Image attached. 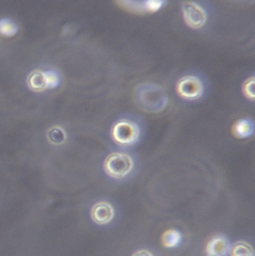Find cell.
I'll use <instances>...</instances> for the list:
<instances>
[{"instance_id": "15", "label": "cell", "mask_w": 255, "mask_h": 256, "mask_svg": "<svg viewBox=\"0 0 255 256\" xmlns=\"http://www.w3.org/2000/svg\"><path fill=\"white\" fill-rule=\"evenodd\" d=\"M163 1L160 0H148L144 1L145 12H154L162 6Z\"/></svg>"}, {"instance_id": "16", "label": "cell", "mask_w": 255, "mask_h": 256, "mask_svg": "<svg viewBox=\"0 0 255 256\" xmlns=\"http://www.w3.org/2000/svg\"><path fill=\"white\" fill-rule=\"evenodd\" d=\"M132 256H153V255L149 250L142 249L135 252Z\"/></svg>"}, {"instance_id": "1", "label": "cell", "mask_w": 255, "mask_h": 256, "mask_svg": "<svg viewBox=\"0 0 255 256\" xmlns=\"http://www.w3.org/2000/svg\"><path fill=\"white\" fill-rule=\"evenodd\" d=\"M132 158L129 154L115 152L109 154L104 162V168L111 177L120 178L128 174L133 168Z\"/></svg>"}, {"instance_id": "7", "label": "cell", "mask_w": 255, "mask_h": 256, "mask_svg": "<svg viewBox=\"0 0 255 256\" xmlns=\"http://www.w3.org/2000/svg\"><path fill=\"white\" fill-rule=\"evenodd\" d=\"M230 250L228 240L223 236H216L211 239L206 246V256H226Z\"/></svg>"}, {"instance_id": "5", "label": "cell", "mask_w": 255, "mask_h": 256, "mask_svg": "<svg viewBox=\"0 0 255 256\" xmlns=\"http://www.w3.org/2000/svg\"><path fill=\"white\" fill-rule=\"evenodd\" d=\"M177 88L180 96L190 100L199 98L204 90L203 82L195 76H187L181 78L177 84Z\"/></svg>"}, {"instance_id": "10", "label": "cell", "mask_w": 255, "mask_h": 256, "mask_svg": "<svg viewBox=\"0 0 255 256\" xmlns=\"http://www.w3.org/2000/svg\"><path fill=\"white\" fill-rule=\"evenodd\" d=\"M231 256H254V250L248 242L239 241L232 248Z\"/></svg>"}, {"instance_id": "12", "label": "cell", "mask_w": 255, "mask_h": 256, "mask_svg": "<svg viewBox=\"0 0 255 256\" xmlns=\"http://www.w3.org/2000/svg\"><path fill=\"white\" fill-rule=\"evenodd\" d=\"M28 84L30 88L35 90H40L46 88L43 72H32L28 76Z\"/></svg>"}, {"instance_id": "14", "label": "cell", "mask_w": 255, "mask_h": 256, "mask_svg": "<svg viewBox=\"0 0 255 256\" xmlns=\"http://www.w3.org/2000/svg\"><path fill=\"white\" fill-rule=\"evenodd\" d=\"M244 92L250 98H255V78H251L247 80L244 84Z\"/></svg>"}, {"instance_id": "9", "label": "cell", "mask_w": 255, "mask_h": 256, "mask_svg": "<svg viewBox=\"0 0 255 256\" xmlns=\"http://www.w3.org/2000/svg\"><path fill=\"white\" fill-rule=\"evenodd\" d=\"M254 129L253 123L251 120L247 118L239 120L234 128L236 135L240 138H247L251 136Z\"/></svg>"}, {"instance_id": "2", "label": "cell", "mask_w": 255, "mask_h": 256, "mask_svg": "<svg viewBox=\"0 0 255 256\" xmlns=\"http://www.w3.org/2000/svg\"><path fill=\"white\" fill-rule=\"evenodd\" d=\"M111 133L116 142L122 145L129 146L138 141L140 136V129L136 123L123 119L114 124Z\"/></svg>"}, {"instance_id": "3", "label": "cell", "mask_w": 255, "mask_h": 256, "mask_svg": "<svg viewBox=\"0 0 255 256\" xmlns=\"http://www.w3.org/2000/svg\"><path fill=\"white\" fill-rule=\"evenodd\" d=\"M139 98L143 105H152L156 108H161L164 106L168 98L164 90L160 86L146 84L139 88Z\"/></svg>"}, {"instance_id": "13", "label": "cell", "mask_w": 255, "mask_h": 256, "mask_svg": "<svg viewBox=\"0 0 255 256\" xmlns=\"http://www.w3.org/2000/svg\"><path fill=\"white\" fill-rule=\"evenodd\" d=\"M46 87L54 88L59 86L60 78L58 73L53 70H48L43 72Z\"/></svg>"}, {"instance_id": "6", "label": "cell", "mask_w": 255, "mask_h": 256, "mask_svg": "<svg viewBox=\"0 0 255 256\" xmlns=\"http://www.w3.org/2000/svg\"><path fill=\"white\" fill-rule=\"evenodd\" d=\"M93 220L98 224H105L110 222L114 216V210L108 202H100L95 204L91 210Z\"/></svg>"}, {"instance_id": "8", "label": "cell", "mask_w": 255, "mask_h": 256, "mask_svg": "<svg viewBox=\"0 0 255 256\" xmlns=\"http://www.w3.org/2000/svg\"><path fill=\"white\" fill-rule=\"evenodd\" d=\"M161 243L167 248L177 247L182 240V234L175 229H169L165 231L161 236Z\"/></svg>"}, {"instance_id": "4", "label": "cell", "mask_w": 255, "mask_h": 256, "mask_svg": "<svg viewBox=\"0 0 255 256\" xmlns=\"http://www.w3.org/2000/svg\"><path fill=\"white\" fill-rule=\"evenodd\" d=\"M182 9L185 20L191 27L198 28L202 26L207 19L205 10L197 2H184Z\"/></svg>"}, {"instance_id": "11", "label": "cell", "mask_w": 255, "mask_h": 256, "mask_svg": "<svg viewBox=\"0 0 255 256\" xmlns=\"http://www.w3.org/2000/svg\"><path fill=\"white\" fill-rule=\"evenodd\" d=\"M18 27L14 20L9 18H0V34L4 36H11L15 34Z\"/></svg>"}]
</instances>
